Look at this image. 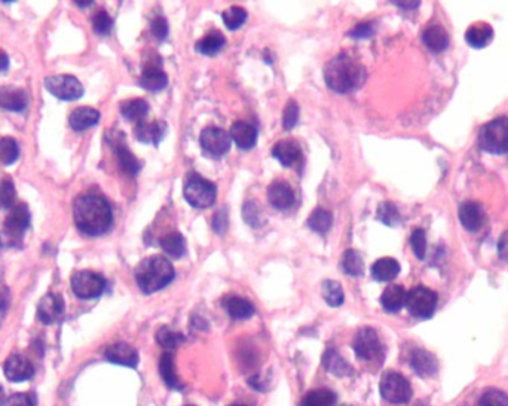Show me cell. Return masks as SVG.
I'll return each mask as SVG.
<instances>
[{
    "instance_id": "cell-1",
    "label": "cell",
    "mask_w": 508,
    "mask_h": 406,
    "mask_svg": "<svg viewBox=\"0 0 508 406\" xmlns=\"http://www.w3.org/2000/svg\"><path fill=\"white\" fill-rule=\"evenodd\" d=\"M73 218L82 234L98 237L106 234L112 228L113 211L103 195L85 194L74 201Z\"/></svg>"
},
{
    "instance_id": "cell-2",
    "label": "cell",
    "mask_w": 508,
    "mask_h": 406,
    "mask_svg": "<svg viewBox=\"0 0 508 406\" xmlns=\"http://www.w3.org/2000/svg\"><path fill=\"white\" fill-rule=\"evenodd\" d=\"M324 81L332 91L348 94L364 84L366 70L354 57L340 53L324 66Z\"/></svg>"
},
{
    "instance_id": "cell-3",
    "label": "cell",
    "mask_w": 508,
    "mask_h": 406,
    "mask_svg": "<svg viewBox=\"0 0 508 406\" xmlns=\"http://www.w3.org/2000/svg\"><path fill=\"white\" fill-rule=\"evenodd\" d=\"M174 266L163 256H150L138 263L135 270V282L146 295L167 287L174 280Z\"/></svg>"
},
{
    "instance_id": "cell-4",
    "label": "cell",
    "mask_w": 508,
    "mask_h": 406,
    "mask_svg": "<svg viewBox=\"0 0 508 406\" xmlns=\"http://www.w3.org/2000/svg\"><path fill=\"white\" fill-rule=\"evenodd\" d=\"M480 148L489 154L501 155L508 152V118H497L481 126L479 131Z\"/></svg>"
},
{
    "instance_id": "cell-5",
    "label": "cell",
    "mask_w": 508,
    "mask_h": 406,
    "mask_svg": "<svg viewBox=\"0 0 508 406\" xmlns=\"http://www.w3.org/2000/svg\"><path fill=\"white\" fill-rule=\"evenodd\" d=\"M183 195L185 199L192 207L207 209L214 204L215 197H218V189H215V186L210 181L204 179L202 176L190 174L186 179Z\"/></svg>"
},
{
    "instance_id": "cell-6",
    "label": "cell",
    "mask_w": 508,
    "mask_h": 406,
    "mask_svg": "<svg viewBox=\"0 0 508 406\" xmlns=\"http://www.w3.org/2000/svg\"><path fill=\"white\" fill-rule=\"evenodd\" d=\"M106 286L105 277L94 271H78L72 277V290L79 299H95L103 295Z\"/></svg>"
},
{
    "instance_id": "cell-7",
    "label": "cell",
    "mask_w": 508,
    "mask_h": 406,
    "mask_svg": "<svg viewBox=\"0 0 508 406\" xmlns=\"http://www.w3.org/2000/svg\"><path fill=\"white\" fill-rule=\"evenodd\" d=\"M437 301L439 299L436 292L425 286H416L408 294L406 307H408L409 313L417 317V319H429V317H433L437 308Z\"/></svg>"
},
{
    "instance_id": "cell-8",
    "label": "cell",
    "mask_w": 508,
    "mask_h": 406,
    "mask_svg": "<svg viewBox=\"0 0 508 406\" xmlns=\"http://www.w3.org/2000/svg\"><path fill=\"white\" fill-rule=\"evenodd\" d=\"M45 88L55 98L62 101L79 100L85 90L78 78L72 74H55L45 79Z\"/></svg>"
},
{
    "instance_id": "cell-9",
    "label": "cell",
    "mask_w": 508,
    "mask_h": 406,
    "mask_svg": "<svg viewBox=\"0 0 508 406\" xmlns=\"http://www.w3.org/2000/svg\"><path fill=\"white\" fill-rule=\"evenodd\" d=\"M231 136L219 126H207V129L201 133L199 143L202 154L208 158L218 159L226 155L231 149Z\"/></svg>"
},
{
    "instance_id": "cell-10",
    "label": "cell",
    "mask_w": 508,
    "mask_h": 406,
    "mask_svg": "<svg viewBox=\"0 0 508 406\" xmlns=\"http://www.w3.org/2000/svg\"><path fill=\"white\" fill-rule=\"evenodd\" d=\"M380 395L392 405L408 403L412 398V387L401 374L388 372L380 381Z\"/></svg>"
},
{
    "instance_id": "cell-11",
    "label": "cell",
    "mask_w": 508,
    "mask_h": 406,
    "mask_svg": "<svg viewBox=\"0 0 508 406\" xmlns=\"http://www.w3.org/2000/svg\"><path fill=\"white\" fill-rule=\"evenodd\" d=\"M354 351L364 362H373L382 358L384 346L377 332L372 327H363L354 338Z\"/></svg>"
},
{
    "instance_id": "cell-12",
    "label": "cell",
    "mask_w": 508,
    "mask_h": 406,
    "mask_svg": "<svg viewBox=\"0 0 508 406\" xmlns=\"http://www.w3.org/2000/svg\"><path fill=\"white\" fill-rule=\"evenodd\" d=\"M30 226V211L25 204H17L11 209V213L4 223V233L8 240L20 243L24 233Z\"/></svg>"
},
{
    "instance_id": "cell-13",
    "label": "cell",
    "mask_w": 508,
    "mask_h": 406,
    "mask_svg": "<svg viewBox=\"0 0 508 406\" xmlns=\"http://www.w3.org/2000/svg\"><path fill=\"white\" fill-rule=\"evenodd\" d=\"M65 313V301L61 295L48 294L37 303V319L45 325H53Z\"/></svg>"
},
{
    "instance_id": "cell-14",
    "label": "cell",
    "mask_w": 508,
    "mask_h": 406,
    "mask_svg": "<svg viewBox=\"0 0 508 406\" xmlns=\"http://www.w3.org/2000/svg\"><path fill=\"white\" fill-rule=\"evenodd\" d=\"M4 372L9 381L21 383V381H27V379H30L33 376L34 367H33L32 362L25 356H21V354H14V356L6 359V362L4 365Z\"/></svg>"
},
{
    "instance_id": "cell-15",
    "label": "cell",
    "mask_w": 508,
    "mask_h": 406,
    "mask_svg": "<svg viewBox=\"0 0 508 406\" xmlns=\"http://www.w3.org/2000/svg\"><path fill=\"white\" fill-rule=\"evenodd\" d=\"M167 130L168 126L163 121H152V122L143 121L135 125L134 133L138 142H142L145 145L158 146L163 140Z\"/></svg>"
},
{
    "instance_id": "cell-16",
    "label": "cell",
    "mask_w": 508,
    "mask_h": 406,
    "mask_svg": "<svg viewBox=\"0 0 508 406\" xmlns=\"http://www.w3.org/2000/svg\"><path fill=\"white\" fill-rule=\"evenodd\" d=\"M268 201L276 210H288L295 204V192L286 181H275L268 188Z\"/></svg>"
},
{
    "instance_id": "cell-17",
    "label": "cell",
    "mask_w": 508,
    "mask_h": 406,
    "mask_svg": "<svg viewBox=\"0 0 508 406\" xmlns=\"http://www.w3.org/2000/svg\"><path fill=\"white\" fill-rule=\"evenodd\" d=\"M460 222L468 233L479 231L485 223V210L479 202L465 201L460 206Z\"/></svg>"
},
{
    "instance_id": "cell-18",
    "label": "cell",
    "mask_w": 508,
    "mask_h": 406,
    "mask_svg": "<svg viewBox=\"0 0 508 406\" xmlns=\"http://www.w3.org/2000/svg\"><path fill=\"white\" fill-rule=\"evenodd\" d=\"M29 105V94L22 88L5 85L0 88V107L9 112H21Z\"/></svg>"
},
{
    "instance_id": "cell-19",
    "label": "cell",
    "mask_w": 508,
    "mask_h": 406,
    "mask_svg": "<svg viewBox=\"0 0 508 406\" xmlns=\"http://www.w3.org/2000/svg\"><path fill=\"white\" fill-rule=\"evenodd\" d=\"M138 84L140 86H143L145 90L156 93L162 91L163 88L168 85V78L158 65H152V61H149L147 65L143 66V73L140 76Z\"/></svg>"
},
{
    "instance_id": "cell-20",
    "label": "cell",
    "mask_w": 508,
    "mask_h": 406,
    "mask_svg": "<svg viewBox=\"0 0 508 406\" xmlns=\"http://www.w3.org/2000/svg\"><path fill=\"white\" fill-rule=\"evenodd\" d=\"M272 155L281 162L284 167H295L302 159V149L296 140L286 138V140L278 142L274 146Z\"/></svg>"
},
{
    "instance_id": "cell-21",
    "label": "cell",
    "mask_w": 508,
    "mask_h": 406,
    "mask_svg": "<svg viewBox=\"0 0 508 406\" xmlns=\"http://www.w3.org/2000/svg\"><path fill=\"white\" fill-rule=\"evenodd\" d=\"M106 359L115 365L135 367L138 365V353L134 347L125 342H118L106 350Z\"/></svg>"
},
{
    "instance_id": "cell-22",
    "label": "cell",
    "mask_w": 508,
    "mask_h": 406,
    "mask_svg": "<svg viewBox=\"0 0 508 406\" xmlns=\"http://www.w3.org/2000/svg\"><path fill=\"white\" fill-rule=\"evenodd\" d=\"M229 136L236 143V146L244 150L254 148L258 143V130L254 129V125L243 122V121L234 122V125L231 126Z\"/></svg>"
},
{
    "instance_id": "cell-23",
    "label": "cell",
    "mask_w": 508,
    "mask_h": 406,
    "mask_svg": "<svg viewBox=\"0 0 508 406\" xmlns=\"http://www.w3.org/2000/svg\"><path fill=\"white\" fill-rule=\"evenodd\" d=\"M410 366L412 369L421 376H431L439 371V362L434 354L421 348H417L412 353Z\"/></svg>"
},
{
    "instance_id": "cell-24",
    "label": "cell",
    "mask_w": 508,
    "mask_h": 406,
    "mask_svg": "<svg viewBox=\"0 0 508 406\" xmlns=\"http://www.w3.org/2000/svg\"><path fill=\"white\" fill-rule=\"evenodd\" d=\"M98 121H100V112L90 106H82L74 109L69 117V124L74 131H83L91 129V126L98 124Z\"/></svg>"
},
{
    "instance_id": "cell-25",
    "label": "cell",
    "mask_w": 508,
    "mask_h": 406,
    "mask_svg": "<svg viewBox=\"0 0 508 406\" xmlns=\"http://www.w3.org/2000/svg\"><path fill=\"white\" fill-rule=\"evenodd\" d=\"M222 306L225 311L235 320H246L250 319V317L254 314L253 303L244 298H239L235 295L223 298Z\"/></svg>"
},
{
    "instance_id": "cell-26",
    "label": "cell",
    "mask_w": 508,
    "mask_h": 406,
    "mask_svg": "<svg viewBox=\"0 0 508 406\" xmlns=\"http://www.w3.org/2000/svg\"><path fill=\"white\" fill-rule=\"evenodd\" d=\"M492 39L493 29L486 22H476L465 33L467 44L476 49L486 48L492 42Z\"/></svg>"
},
{
    "instance_id": "cell-27",
    "label": "cell",
    "mask_w": 508,
    "mask_h": 406,
    "mask_svg": "<svg viewBox=\"0 0 508 406\" xmlns=\"http://www.w3.org/2000/svg\"><path fill=\"white\" fill-rule=\"evenodd\" d=\"M112 146L113 150H115L119 166L123 173H126L128 176H135L140 170H142V162L137 159V157L128 148H126V145L122 140H115L112 143Z\"/></svg>"
},
{
    "instance_id": "cell-28",
    "label": "cell",
    "mask_w": 508,
    "mask_h": 406,
    "mask_svg": "<svg viewBox=\"0 0 508 406\" xmlns=\"http://www.w3.org/2000/svg\"><path fill=\"white\" fill-rule=\"evenodd\" d=\"M422 41L433 53H441L449 46V36L441 25H429L422 33Z\"/></svg>"
},
{
    "instance_id": "cell-29",
    "label": "cell",
    "mask_w": 508,
    "mask_h": 406,
    "mask_svg": "<svg viewBox=\"0 0 508 406\" xmlns=\"http://www.w3.org/2000/svg\"><path fill=\"white\" fill-rule=\"evenodd\" d=\"M406 298H408V294H406L404 287L394 284L384 290L382 296H380V303H382L385 311L397 313L406 306Z\"/></svg>"
},
{
    "instance_id": "cell-30",
    "label": "cell",
    "mask_w": 508,
    "mask_h": 406,
    "mask_svg": "<svg viewBox=\"0 0 508 406\" xmlns=\"http://www.w3.org/2000/svg\"><path fill=\"white\" fill-rule=\"evenodd\" d=\"M149 113V105L143 98H131L121 103V115L130 122H143Z\"/></svg>"
},
{
    "instance_id": "cell-31",
    "label": "cell",
    "mask_w": 508,
    "mask_h": 406,
    "mask_svg": "<svg viewBox=\"0 0 508 406\" xmlns=\"http://www.w3.org/2000/svg\"><path fill=\"white\" fill-rule=\"evenodd\" d=\"M400 274V263L394 258H380L372 265V277L377 282H391Z\"/></svg>"
},
{
    "instance_id": "cell-32",
    "label": "cell",
    "mask_w": 508,
    "mask_h": 406,
    "mask_svg": "<svg viewBox=\"0 0 508 406\" xmlns=\"http://www.w3.org/2000/svg\"><path fill=\"white\" fill-rule=\"evenodd\" d=\"M323 365L330 374H333L336 376H347L351 374V365L333 348H330L324 353Z\"/></svg>"
},
{
    "instance_id": "cell-33",
    "label": "cell",
    "mask_w": 508,
    "mask_h": 406,
    "mask_svg": "<svg viewBox=\"0 0 508 406\" xmlns=\"http://www.w3.org/2000/svg\"><path fill=\"white\" fill-rule=\"evenodd\" d=\"M162 250L174 259H180L186 253V240L180 233H170L159 241Z\"/></svg>"
},
{
    "instance_id": "cell-34",
    "label": "cell",
    "mask_w": 508,
    "mask_h": 406,
    "mask_svg": "<svg viewBox=\"0 0 508 406\" xmlns=\"http://www.w3.org/2000/svg\"><path fill=\"white\" fill-rule=\"evenodd\" d=\"M159 374L163 379V383L167 384L173 390H182L183 384L180 383L179 376L175 374L174 367V359L170 353H163L161 362H159Z\"/></svg>"
},
{
    "instance_id": "cell-35",
    "label": "cell",
    "mask_w": 508,
    "mask_h": 406,
    "mask_svg": "<svg viewBox=\"0 0 508 406\" xmlns=\"http://www.w3.org/2000/svg\"><path fill=\"white\" fill-rule=\"evenodd\" d=\"M225 44H226V39L222 33L211 32L207 36L202 37L199 42H196L195 49L202 55H215L219 51H222Z\"/></svg>"
},
{
    "instance_id": "cell-36",
    "label": "cell",
    "mask_w": 508,
    "mask_h": 406,
    "mask_svg": "<svg viewBox=\"0 0 508 406\" xmlns=\"http://www.w3.org/2000/svg\"><path fill=\"white\" fill-rule=\"evenodd\" d=\"M308 225L314 233L320 234V235H326L333 225V216H332V213L324 209H316L309 216Z\"/></svg>"
},
{
    "instance_id": "cell-37",
    "label": "cell",
    "mask_w": 508,
    "mask_h": 406,
    "mask_svg": "<svg viewBox=\"0 0 508 406\" xmlns=\"http://www.w3.org/2000/svg\"><path fill=\"white\" fill-rule=\"evenodd\" d=\"M336 400L337 396L335 391L320 388L308 393V395L303 398L300 406H333Z\"/></svg>"
},
{
    "instance_id": "cell-38",
    "label": "cell",
    "mask_w": 508,
    "mask_h": 406,
    "mask_svg": "<svg viewBox=\"0 0 508 406\" xmlns=\"http://www.w3.org/2000/svg\"><path fill=\"white\" fill-rule=\"evenodd\" d=\"M342 270L351 277H360L364 273V262L357 250H347L342 258Z\"/></svg>"
},
{
    "instance_id": "cell-39",
    "label": "cell",
    "mask_w": 508,
    "mask_h": 406,
    "mask_svg": "<svg viewBox=\"0 0 508 406\" xmlns=\"http://www.w3.org/2000/svg\"><path fill=\"white\" fill-rule=\"evenodd\" d=\"M323 298L330 307H340L345 299L342 284L335 280H326L323 283Z\"/></svg>"
},
{
    "instance_id": "cell-40",
    "label": "cell",
    "mask_w": 508,
    "mask_h": 406,
    "mask_svg": "<svg viewBox=\"0 0 508 406\" xmlns=\"http://www.w3.org/2000/svg\"><path fill=\"white\" fill-rule=\"evenodd\" d=\"M18 158H20V146L15 138L12 137L0 138V161H2L5 166H11V164L17 162Z\"/></svg>"
},
{
    "instance_id": "cell-41",
    "label": "cell",
    "mask_w": 508,
    "mask_h": 406,
    "mask_svg": "<svg viewBox=\"0 0 508 406\" xmlns=\"http://www.w3.org/2000/svg\"><path fill=\"white\" fill-rule=\"evenodd\" d=\"M183 335L173 331L168 326H162L156 332V342L165 350H174L183 342Z\"/></svg>"
},
{
    "instance_id": "cell-42",
    "label": "cell",
    "mask_w": 508,
    "mask_h": 406,
    "mask_svg": "<svg viewBox=\"0 0 508 406\" xmlns=\"http://www.w3.org/2000/svg\"><path fill=\"white\" fill-rule=\"evenodd\" d=\"M223 22L226 24V27L229 30H236L243 25L247 20V11L239 8V6H231L227 8L226 11H223L222 14Z\"/></svg>"
},
{
    "instance_id": "cell-43",
    "label": "cell",
    "mask_w": 508,
    "mask_h": 406,
    "mask_svg": "<svg viewBox=\"0 0 508 406\" xmlns=\"http://www.w3.org/2000/svg\"><path fill=\"white\" fill-rule=\"evenodd\" d=\"M377 219L385 223L387 226H397L401 221V216L399 209L392 204V202H382L377 209Z\"/></svg>"
},
{
    "instance_id": "cell-44",
    "label": "cell",
    "mask_w": 508,
    "mask_h": 406,
    "mask_svg": "<svg viewBox=\"0 0 508 406\" xmlns=\"http://www.w3.org/2000/svg\"><path fill=\"white\" fill-rule=\"evenodd\" d=\"M15 198H17L15 185L12 182V179L6 177V179H4L2 183H0V209L11 210L15 206Z\"/></svg>"
},
{
    "instance_id": "cell-45",
    "label": "cell",
    "mask_w": 508,
    "mask_h": 406,
    "mask_svg": "<svg viewBox=\"0 0 508 406\" xmlns=\"http://www.w3.org/2000/svg\"><path fill=\"white\" fill-rule=\"evenodd\" d=\"M243 216L251 228H259L263 225V214L258 201H247L243 207Z\"/></svg>"
},
{
    "instance_id": "cell-46",
    "label": "cell",
    "mask_w": 508,
    "mask_h": 406,
    "mask_svg": "<svg viewBox=\"0 0 508 406\" xmlns=\"http://www.w3.org/2000/svg\"><path fill=\"white\" fill-rule=\"evenodd\" d=\"M113 20L106 11H98L93 17V29L100 36H107L112 32Z\"/></svg>"
},
{
    "instance_id": "cell-47",
    "label": "cell",
    "mask_w": 508,
    "mask_h": 406,
    "mask_svg": "<svg viewBox=\"0 0 508 406\" xmlns=\"http://www.w3.org/2000/svg\"><path fill=\"white\" fill-rule=\"evenodd\" d=\"M479 406H508V398L504 391L490 388L481 395Z\"/></svg>"
},
{
    "instance_id": "cell-48",
    "label": "cell",
    "mask_w": 508,
    "mask_h": 406,
    "mask_svg": "<svg viewBox=\"0 0 508 406\" xmlns=\"http://www.w3.org/2000/svg\"><path fill=\"white\" fill-rule=\"evenodd\" d=\"M410 246L417 259H424L427 253V237L424 230H415L410 237Z\"/></svg>"
},
{
    "instance_id": "cell-49",
    "label": "cell",
    "mask_w": 508,
    "mask_h": 406,
    "mask_svg": "<svg viewBox=\"0 0 508 406\" xmlns=\"http://www.w3.org/2000/svg\"><path fill=\"white\" fill-rule=\"evenodd\" d=\"M299 121V106L295 100H290L286 109H284V117H283V125L284 129L288 131V130H293L296 124Z\"/></svg>"
},
{
    "instance_id": "cell-50",
    "label": "cell",
    "mask_w": 508,
    "mask_h": 406,
    "mask_svg": "<svg viewBox=\"0 0 508 406\" xmlns=\"http://www.w3.org/2000/svg\"><path fill=\"white\" fill-rule=\"evenodd\" d=\"M373 32H375L373 22H361L359 25H355L348 34L354 37V39H367V37H370L373 34Z\"/></svg>"
},
{
    "instance_id": "cell-51",
    "label": "cell",
    "mask_w": 508,
    "mask_h": 406,
    "mask_svg": "<svg viewBox=\"0 0 508 406\" xmlns=\"http://www.w3.org/2000/svg\"><path fill=\"white\" fill-rule=\"evenodd\" d=\"M152 33H154L158 39L163 41L168 36V22L163 17H158L152 21Z\"/></svg>"
},
{
    "instance_id": "cell-52",
    "label": "cell",
    "mask_w": 508,
    "mask_h": 406,
    "mask_svg": "<svg viewBox=\"0 0 508 406\" xmlns=\"http://www.w3.org/2000/svg\"><path fill=\"white\" fill-rule=\"evenodd\" d=\"M227 223H229V221H227V213H226L225 209L219 210L218 213L214 214V219H213V230H214V233L225 234L226 230H227Z\"/></svg>"
},
{
    "instance_id": "cell-53",
    "label": "cell",
    "mask_w": 508,
    "mask_h": 406,
    "mask_svg": "<svg viewBox=\"0 0 508 406\" xmlns=\"http://www.w3.org/2000/svg\"><path fill=\"white\" fill-rule=\"evenodd\" d=\"M6 406H34V400L30 395L18 393V395H12L6 400Z\"/></svg>"
},
{
    "instance_id": "cell-54",
    "label": "cell",
    "mask_w": 508,
    "mask_h": 406,
    "mask_svg": "<svg viewBox=\"0 0 508 406\" xmlns=\"http://www.w3.org/2000/svg\"><path fill=\"white\" fill-rule=\"evenodd\" d=\"M9 301H11L9 290L2 282H0V314H4L8 310Z\"/></svg>"
},
{
    "instance_id": "cell-55",
    "label": "cell",
    "mask_w": 508,
    "mask_h": 406,
    "mask_svg": "<svg viewBox=\"0 0 508 406\" xmlns=\"http://www.w3.org/2000/svg\"><path fill=\"white\" fill-rule=\"evenodd\" d=\"M498 255L502 261L508 262V233H504L498 241Z\"/></svg>"
},
{
    "instance_id": "cell-56",
    "label": "cell",
    "mask_w": 508,
    "mask_h": 406,
    "mask_svg": "<svg viewBox=\"0 0 508 406\" xmlns=\"http://www.w3.org/2000/svg\"><path fill=\"white\" fill-rule=\"evenodd\" d=\"M9 67V57L4 49H0V73L6 72Z\"/></svg>"
},
{
    "instance_id": "cell-57",
    "label": "cell",
    "mask_w": 508,
    "mask_h": 406,
    "mask_svg": "<svg viewBox=\"0 0 508 406\" xmlns=\"http://www.w3.org/2000/svg\"><path fill=\"white\" fill-rule=\"evenodd\" d=\"M394 5H397L400 8H404V9H415L419 6V4L421 2H392Z\"/></svg>"
},
{
    "instance_id": "cell-58",
    "label": "cell",
    "mask_w": 508,
    "mask_h": 406,
    "mask_svg": "<svg viewBox=\"0 0 508 406\" xmlns=\"http://www.w3.org/2000/svg\"><path fill=\"white\" fill-rule=\"evenodd\" d=\"M6 402H5V391H4V387L0 386V406H4Z\"/></svg>"
},
{
    "instance_id": "cell-59",
    "label": "cell",
    "mask_w": 508,
    "mask_h": 406,
    "mask_svg": "<svg viewBox=\"0 0 508 406\" xmlns=\"http://www.w3.org/2000/svg\"><path fill=\"white\" fill-rule=\"evenodd\" d=\"M74 4L78 5V6H90V5H91V4H94V2H93V0H88V2H79V0H76Z\"/></svg>"
},
{
    "instance_id": "cell-60",
    "label": "cell",
    "mask_w": 508,
    "mask_h": 406,
    "mask_svg": "<svg viewBox=\"0 0 508 406\" xmlns=\"http://www.w3.org/2000/svg\"><path fill=\"white\" fill-rule=\"evenodd\" d=\"M231 406H247V405H243V403H234V405H231Z\"/></svg>"
}]
</instances>
